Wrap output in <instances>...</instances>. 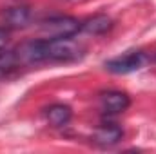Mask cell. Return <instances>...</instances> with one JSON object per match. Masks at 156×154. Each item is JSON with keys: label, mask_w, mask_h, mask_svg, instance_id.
<instances>
[{"label": "cell", "mask_w": 156, "mask_h": 154, "mask_svg": "<svg viewBox=\"0 0 156 154\" xmlns=\"http://www.w3.org/2000/svg\"><path fill=\"white\" fill-rule=\"evenodd\" d=\"M22 65L42 64H71L83 56V47L73 38L29 40L15 49Z\"/></svg>", "instance_id": "1"}, {"label": "cell", "mask_w": 156, "mask_h": 154, "mask_svg": "<svg viewBox=\"0 0 156 154\" xmlns=\"http://www.w3.org/2000/svg\"><path fill=\"white\" fill-rule=\"evenodd\" d=\"M82 22L75 16H64L56 15L51 18H45L40 24V33L44 38H73L80 33Z\"/></svg>", "instance_id": "2"}, {"label": "cell", "mask_w": 156, "mask_h": 154, "mask_svg": "<svg viewBox=\"0 0 156 154\" xmlns=\"http://www.w3.org/2000/svg\"><path fill=\"white\" fill-rule=\"evenodd\" d=\"M147 62V54L144 51H127L120 56H115L104 64V67L113 75H129L142 69Z\"/></svg>", "instance_id": "3"}, {"label": "cell", "mask_w": 156, "mask_h": 154, "mask_svg": "<svg viewBox=\"0 0 156 154\" xmlns=\"http://www.w3.org/2000/svg\"><path fill=\"white\" fill-rule=\"evenodd\" d=\"M131 105V98L122 91H105L100 94V111L105 116H116L127 111Z\"/></svg>", "instance_id": "4"}, {"label": "cell", "mask_w": 156, "mask_h": 154, "mask_svg": "<svg viewBox=\"0 0 156 154\" xmlns=\"http://www.w3.org/2000/svg\"><path fill=\"white\" fill-rule=\"evenodd\" d=\"M122 136H123L122 127L116 123L107 121V123H102L96 127V131L93 134V142L100 147H113L122 140Z\"/></svg>", "instance_id": "5"}, {"label": "cell", "mask_w": 156, "mask_h": 154, "mask_svg": "<svg viewBox=\"0 0 156 154\" xmlns=\"http://www.w3.org/2000/svg\"><path fill=\"white\" fill-rule=\"evenodd\" d=\"M2 18L7 29H22L31 22V9L27 5H13L4 11Z\"/></svg>", "instance_id": "6"}, {"label": "cell", "mask_w": 156, "mask_h": 154, "mask_svg": "<svg viewBox=\"0 0 156 154\" xmlns=\"http://www.w3.org/2000/svg\"><path fill=\"white\" fill-rule=\"evenodd\" d=\"M44 116L53 127H66L73 118V111L66 103H53L44 109Z\"/></svg>", "instance_id": "7"}, {"label": "cell", "mask_w": 156, "mask_h": 154, "mask_svg": "<svg viewBox=\"0 0 156 154\" xmlns=\"http://www.w3.org/2000/svg\"><path fill=\"white\" fill-rule=\"evenodd\" d=\"M111 27H113L111 16H107V15H94V16H91V18L82 22V29L80 31H83L87 35H105Z\"/></svg>", "instance_id": "8"}, {"label": "cell", "mask_w": 156, "mask_h": 154, "mask_svg": "<svg viewBox=\"0 0 156 154\" xmlns=\"http://www.w3.org/2000/svg\"><path fill=\"white\" fill-rule=\"evenodd\" d=\"M20 67L22 64L16 56V51H7L5 47L0 49V80L11 78Z\"/></svg>", "instance_id": "9"}, {"label": "cell", "mask_w": 156, "mask_h": 154, "mask_svg": "<svg viewBox=\"0 0 156 154\" xmlns=\"http://www.w3.org/2000/svg\"><path fill=\"white\" fill-rule=\"evenodd\" d=\"M9 31H11V29H7L5 26H0V49L5 47V44H7V40H9Z\"/></svg>", "instance_id": "10"}, {"label": "cell", "mask_w": 156, "mask_h": 154, "mask_svg": "<svg viewBox=\"0 0 156 154\" xmlns=\"http://www.w3.org/2000/svg\"><path fill=\"white\" fill-rule=\"evenodd\" d=\"M154 60H156V54H154Z\"/></svg>", "instance_id": "11"}]
</instances>
